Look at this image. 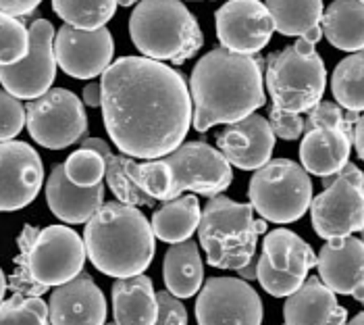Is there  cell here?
<instances>
[{
	"mask_svg": "<svg viewBox=\"0 0 364 325\" xmlns=\"http://www.w3.org/2000/svg\"><path fill=\"white\" fill-rule=\"evenodd\" d=\"M125 173L127 177L138 186V188L148 194L152 200H171V171L167 162L163 161H146L138 162L134 159H125Z\"/></svg>",
	"mask_w": 364,
	"mask_h": 325,
	"instance_id": "32",
	"label": "cell"
},
{
	"mask_svg": "<svg viewBox=\"0 0 364 325\" xmlns=\"http://www.w3.org/2000/svg\"><path fill=\"white\" fill-rule=\"evenodd\" d=\"M154 325H188V309L167 290L156 292V321Z\"/></svg>",
	"mask_w": 364,
	"mask_h": 325,
	"instance_id": "38",
	"label": "cell"
},
{
	"mask_svg": "<svg viewBox=\"0 0 364 325\" xmlns=\"http://www.w3.org/2000/svg\"><path fill=\"white\" fill-rule=\"evenodd\" d=\"M363 324H364L363 313H358V315H356V317H354V319H352L350 324H346V325H363Z\"/></svg>",
	"mask_w": 364,
	"mask_h": 325,
	"instance_id": "45",
	"label": "cell"
},
{
	"mask_svg": "<svg viewBox=\"0 0 364 325\" xmlns=\"http://www.w3.org/2000/svg\"><path fill=\"white\" fill-rule=\"evenodd\" d=\"M283 321L285 325H346L348 311L318 277H306V282L287 296Z\"/></svg>",
	"mask_w": 364,
	"mask_h": 325,
	"instance_id": "21",
	"label": "cell"
},
{
	"mask_svg": "<svg viewBox=\"0 0 364 325\" xmlns=\"http://www.w3.org/2000/svg\"><path fill=\"white\" fill-rule=\"evenodd\" d=\"M82 148L96 150L107 165L105 177L109 182V188L112 190L117 202L127 205V207H152L156 200H152L148 194H144L125 173V155H112L111 144H107L102 138H84Z\"/></svg>",
	"mask_w": 364,
	"mask_h": 325,
	"instance_id": "28",
	"label": "cell"
},
{
	"mask_svg": "<svg viewBox=\"0 0 364 325\" xmlns=\"http://www.w3.org/2000/svg\"><path fill=\"white\" fill-rule=\"evenodd\" d=\"M237 271V277L240 279H244V282H254L256 279V259H252L248 265H244V267H240Z\"/></svg>",
	"mask_w": 364,
	"mask_h": 325,
	"instance_id": "43",
	"label": "cell"
},
{
	"mask_svg": "<svg viewBox=\"0 0 364 325\" xmlns=\"http://www.w3.org/2000/svg\"><path fill=\"white\" fill-rule=\"evenodd\" d=\"M55 33V26L48 19H36L28 27V54L19 63L0 67V83L4 92L17 100H36L50 90L56 78Z\"/></svg>",
	"mask_w": 364,
	"mask_h": 325,
	"instance_id": "13",
	"label": "cell"
},
{
	"mask_svg": "<svg viewBox=\"0 0 364 325\" xmlns=\"http://www.w3.org/2000/svg\"><path fill=\"white\" fill-rule=\"evenodd\" d=\"M102 119L129 159H163L179 148L192 125L186 76L146 56H121L102 73Z\"/></svg>",
	"mask_w": 364,
	"mask_h": 325,
	"instance_id": "1",
	"label": "cell"
},
{
	"mask_svg": "<svg viewBox=\"0 0 364 325\" xmlns=\"http://www.w3.org/2000/svg\"><path fill=\"white\" fill-rule=\"evenodd\" d=\"M26 125L36 144L63 150L87 132L84 103L71 90L50 88L44 96L26 105Z\"/></svg>",
	"mask_w": 364,
	"mask_h": 325,
	"instance_id": "11",
	"label": "cell"
},
{
	"mask_svg": "<svg viewBox=\"0 0 364 325\" xmlns=\"http://www.w3.org/2000/svg\"><path fill=\"white\" fill-rule=\"evenodd\" d=\"M56 67H60L69 78L92 80L105 73L112 63L111 31L107 27L84 31L75 27L63 26L55 33L53 42Z\"/></svg>",
	"mask_w": 364,
	"mask_h": 325,
	"instance_id": "15",
	"label": "cell"
},
{
	"mask_svg": "<svg viewBox=\"0 0 364 325\" xmlns=\"http://www.w3.org/2000/svg\"><path fill=\"white\" fill-rule=\"evenodd\" d=\"M19 254L6 288L13 294L42 296L48 288L63 286L84 271L85 246L82 236L67 225H23Z\"/></svg>",
	"mask_w": 364,
	"mask_h": 325,
	"instance_id": "4",
	"label": "cell"
},
{
	"mask_svg": "<svg viewBox=\"0 0 364 325\" xmlns=\"http://www.w3.org/2000/svg\"><path fill=\"white\" fill-rule=\"evenodd\" d=\"M67 180L77 188H94L102 184L107 165L105 159L92 150V148H80L69 155V159L63 165Z\"/></svg>",
	"mask_w": 364,
	"mask_h": 325,
	"instance_id": "33",
	"label": "cell"
},
{
	"mask_svg": "<svg viewBox=\"0 0 364 325\" xmlns=\"http://www.w3.org/2000/svg\"><path fill=\"white\" fill-rule=\"evenodd\" d=\"M310 219L318 238L337 240L348 238L354 232H363L364 225V175L348 162L336 175L333 184L310 200Z\"/></svg>",
	"mask_w": 364,
	"mask_h": 325,
	"instance_id": "9",
	"label": "cell"
},
{
	"mask_svg": "<svg viewBox=\"0 0 364 325\" xmlns=\"http://www.w3.org/2000/svg\"><path fill=\"white\" fill-rule=\"evenodd\" d=\"M198 325H260L262 300L240 277H210L196 298Z\"/></svg>",
	"mask_w": 364,
	"mask_h": 325,
	"instance_id": "14",
	"label": "cell"
},
{
	"mask_svg": "<svg viewBox=\"0 0 364 325\" xmlns=\"http://www.w3.org/2000/svg\"><path fill=\"white\" fill-rule=\"evenodd\" d=\"M114 0H55L53 9L65 26L94 31L107 26L117 11Z\"/></svg>",
	"mask_w": 364,
	"mask_h": 325,
	"instance_id": "30",
	"label": "cell"
},
{
	"mask_svg": "<svg viewBox=\"0 0 364 325\" xmlns=\"http://www.w3.org/2000/svg\"><path fill=\"white\" fill-rule=\"evenodd\" d=\"M248 198L264 221L294 223L309 211L312 182L300 162L275 159L254 171Z\"/></svg>",
	"mask_w": 364,
	"mask_h": 325,
	"instance_id": "8",
	"label": "cell"
},
{
	"mask_svg": "<svg viewBox=\"0 0 364 325\" xmlns=\"http://www.w3.org/2000/svg\"><path fill=\"white\" fill-rule=\"evenodd\" d=\"M82 94H84V105H87V107L98 108L102 105V88L98 81H90Z\"/></svg>",
	"mask_w": 364,
	"mask_h": 325,
	"instance_id": "41",
	"label": "cell"
},
{
	"mask_svg": "<svg viewBox=\"0 0 364 325\" xmlns=\"http://www.w3.org/2000/svg\"><path fill=\"white\" fill-rule=\"evenodd\" d=\"M316 267V254L304 238L291 229L277 227L264 236L262 252L256 259V279L267 294L283 298L294 294Z\"/></svg>",
	"mask_w": 364,
	"mask_h": 325,
	"instance_id": "10",
	"label": "cell"
},
{
	"mask_svg": "<svg viewBox=\"0 0 364 325\" xmlns=\"http://www.w3.org/2000/svg\"><path fill=\"white\" fill-rule=\"evenodd\" d=\"M260 234H267V221L254 219L250 202H235L219 194L200 213L198 236L210 267L235 271L248 265Z\"/></svg>",
	"mask_w": 364,
	"mask_h": 325,
	"instance_id": "6",
	"label": "cell"
},
{
	"mask_svg": "<svg viewBox=\"0 0 364 325\" xmlns=\"http://www.w3.org/2000/svg\"><path fill=\"white\" fill-rule=\"evenodd\" d=\"M165 290L175 298H192L200 292L204 279V265L200 259V246L194 240L171 244L163 259Z\"/></svg>",
	"mask_w": 364,
	"mask_h": 325,
	"instance_id": "25",
	"label": "cell"
},
{
	"mask_svg": "<svg viewBox=\"0 0 364 325\" xmlns=\"http://www.w3.org/2000/svg\"><path fill=\"white\" fill-rule=\"evenodd\" d=\"M363 71L364 54L356 53L339 61L331 78V90L336 100L352 113H363L364 108Z\"/></svg>",
	"mask_w": 364,
	"mask_h": 325,
	"instance_id": "31",
	"label": "cell"
},
{
	"mask_svg": "<svg viewBox=\"0 0 364 325\" xmlns=\"http://www.w3.org/2000/svg\"><path fill=\"white\" fill-rule=\"evenodd\" d=\"M343 108L329 100H321L309 110V119L304 121V132L327 128V130H343L346 132V117Z\"/></svg>",
	"mask_w": 364,
	"mask_h": 325,
	"instance_id": "37",
	"label": "cell"
},
{
	"mask_svg": "<svg viewBox=\"0 0 364 325\" xmlns=\"http://www.w3.org/2000/svg\"><path fill=\"white\" fill-rule=\"evenodd\" d=\"M109 325H114V324H109Z\"/></svg>",
	"mask_w": 364,
	"mask_h": 325,
	"instance_id": "46",
	"label": "cell"
},
{
	"mask_svg": "<svg viewBox=\"0 0 364 325\" xmlns=\"http://www.w3.org/2000/svg\"><path fill=\"white\" fill-rule=\"evenodd\" d=\"M50 325H107V298L90 273L56 286L48 304Z\"/></svg>",
	"mask_w": 364,
	"mask_h": 325,
	"instance_id": "20",
	"label": "cell"
},
{
	"mask_svg": "<svg viewBox=\"0 0 364 325\" xmlns=\"http://www.w3.org/2000/svg\"><path fill=\"white\" fill-rule=\"evenodd\" d=\"M112 315L114 325H154L156 292L146 275L117 279L112 284Z\"/></svg>",
	"mask_w": 364,
	"mask_h": 325,
	"instance_id": "24",
	"label": "cell"
},
{
	"mask_svg": "<svg viewBox=\"0 0 364 325\" xmlns=\"http://www.w3.org/2000/svg\"><path fill=\"white\" fill-rule=\"evenodd\" d=\"M4 292H6V275H4V271L0 269V302L4 298Z\"/></svg>",
	"mask_w": 364,
	"mask_h": 325,
	"instance_id": "44",
	"label": "cell"
},
{
	"mask_svg": "<svg viewBox=\"0 0 364 325\" xmlns=\"http://www.w3.org/2000/svg\"><path fill=\"white\" fill-rule=\"evenodd\" d=\"M221 48L235 54L260 53L273 38V19L258 0H231L215 15Z\"/></svg>",
	"mask_w": 364,
	"mask_h": 325,
	"instance_id": "16",
	"label": "cell"
},
{
	"mask_svg": "<svg viewBox=\"0 0 364 325\" xmlns=\"http://www.w3.org/2000/svg\"><path fill=\"white\" fill-rule=\"evenodd\" d=\"M364 4L363 0H336L323 11L321 31L339 51L363 53Z\"/></svg>",
	"mask_w": 364,
	"mask_h": 325,
	"instance_id": "26",
	"label": "cell"
},
{
	"mask_svg": "<svg viewBox=\"0 0 364 325\" xmlns=\"http://www.w3.org/2000/svg\"><path fill=\"white\" fill-rule=\"evenodd\" d=\"M264 58L235 54L215 48L204 54L190 76L192 123L196 132H208L213 125H231L264 107L262 88Z\"/></svg>",
	"mask_w": 364,
	"mask_h": 325,
	"instance_id": "2",
	"label": "cell"
},
{
	"mask_svg": "<svg viewBox=\"0 0 364 325\" xmlns=\"http://www.w3.org/2000/svg\"><path fill=\"white\" fill-rule=\"evenodd\" d=\"M269 128L275 138L279 135L283 140H300V135H304V119L302 115H291V113L271 107Z\"/></svg>",
	"mask_w": 364,
	"mask_h": 325,
	"instance_id": "39",
	"label": "cell"
},
{
	"mask_svg": "<svg viewBox=\"0 0 364 325\" xmlns=\"http://www.w3.org/2000/svg\"><path fill=\"white\" fill-rule=\"evenodd\" d=\"M217 150L229 165H235L242 171H256L271 161L275 135L269 121L262 115L252 113L250 117L227 125L217 135Z\"/></svg>",
	"mask_w": 364,
	"mask_h": 325,
	"instance_id": "18",
	"label": "cell"
},
{
	"mask_svg": "<svg viewBox=\"0 0 364 325\" xmlns=\"http://www.w3.org/2000/svg\"><path fill=\"white\" fill-rule=\"evenodd\" d=\"M38 0H0V15L11 19L26 17L33 13V9H38Z\"/></svg>",
	"mask_w": 364,
	"mask_h": 325,
	"instance_id": "40",
	"label": "cell"
},
{
	"mask_svg": "<svg viewBox=\"0 0 364 325\" xmlns=\"http://www.w3.org/2000/svg\"><path fill=\"white\" fill-rule=\"evenodd\" d=\"M171 171V200L183 192L202 196H219L233 182L231 165L225 157L206 142H188L163 157Z\"/></svg>",
	"mask_w": 364,
	"mask_h": 325,
	"instance_id": "12",
	"label": "cell"
},
{
	"mask_svg": "<svg viewBox=\"0 0 364 325\" xmlns=\"http://www.w3.org/2000/svg\"><path fill=\"white\" fill-rule=\"evenodd\" d=\"M26 128V107L21 100L0 90V142H11Z\"/></svg>",
	"mask_w": 364,
	"mask_h": 325,
	"instance_id": "36",
	"label": "cell"
},
{
	"mask_svg": "<svg viewBox=\"0 0 364 325\" xmlns=\"http://www.w3.org/2000/svg\"><path fill=\"white\" fill-rule=\"evenodd\" d=\"M44 182V165L28 142H0V213L31 205Z\"/></svg>",
	"mask_w": 364,
	"mask_h": 325,
	"instance_id": "17",
	"label": "cell"
},
{
	"mask_svg": "<svg viewBox=\"0 0 364 325\" xmlns=\"http://www.w3.org/2000/svg\"><path fill=\"white\" fill-rule=\"evenodd\" d=\"M352 142L343 130L316 128L304 132L300 144V162L306 173L327 177L337 175L350 162Z\"/></svg>",
	"mask_w": 364,
	"mask_h": 325,
	"instance_id": "23",
	"label": "cell"
},
{
	"mask_svg": "<svg viewBox=\"0 0 364 325\" xmlns=\"http://www.w3.org/2000/svg\"><path fill=\"white\" fill-rule=\"evenodd\" d=\"M318 279L333 292L354 296L358 302L364 298V244L360 238L327 240L316 257Z\"/></svg>",
	"mask_w": 364,
	"mask_h": 325,
	"instance_id": "19",
	"label": "cell"
},
{
	"mask_svg": "<svg viewBox=\"0 0 364 325\" xmlns=\"http://www.w3.org/2000/svg\"><path fill=\"white\" fill-rule=\"evenodd\" d=\"M129 36L146 58L183 65L204 46L196 17L177 0H144L129 17Z\"/></svg>",
	"mask_w": 364,
	"mask_h": 325,
	"instance_id": "5",
	"label": "cell"
},
{
	"mask_svg": "<svg viewBox=\"0 0 364 325\" xmlns=\"http://www.w3.org/2000/svg\"><path fill=\"white\" fill-rule=\"evenodd\" d=\"M0 325H50L48 304L40 296L15 294L0 302Z\"/></svg>",
	"mask_w": 364,
	"mask_h": 325,
	"instance_id": "34",
	"label": "cell"
},
{
	"mask_svg": "<svg viewBox=\"0 0 364 325\" xmlns=\"http://www.w3.org/2000/svg\"><path fill=\"white\" fill-rule=\"evenodd\" d=\"M46 202L60 221L71 225L87 223L105 202V186L77 188L67 180L63 165H56L46 184Z\"/></svg>",
	"mask_w": 364,
	"mask_h": 325,
	"instance_id": "22",
	"label": "cell"
},
{
	"mask_svg": "<svg viewBox=\"0 0 364 325\" xmlns=\"http://www.w3.org/2000/svg\"><path fill=\"white\" fill-rule=\"evenodd\" d=\"M363 132H364V119L360 117V119L354 123V128H352V144H354V148H356V155H358V159H363L364 157Z\"/></svg>",
	"mask_w": 364,
	"mask_h": 325,
	"instance_id": "42",
	"label": "cell"
},
{
	"mask_svg": "<svg viewBox=\"0 0 364 325\" xmlns=\"http://www.w3.org/2000/svg\"><path fill=\"white\" fill-rule=\"evenodd\" d=\"M267 65V90L273 98V107L302 115L321 103L327 86V71L316 46L298 38L296 44L279 53L269 54Z\"/></svg>",
	"mask_w": 364,
	"mask_h": 325,
	"instance_id": "7",
	"label": "cell"
},
{
	"mask_svg": "<svg viewBox=\"0 0 364 325\" xmlns=\"http://www.w3.org/2000/svg\"><path fill=\"white\" fill-rule=\"evenodd\" d=\"M28 27L17 19L0 15V67L19 63L28 54Z\"/></svg>",
	"mask_w": 364,
	"mask_h": 325,
	"instance_id": "35",
	"label": "cell"
},
{
	"mask_svg": "<svg viewBox=\"0 0 364 325\" xmlns=\"http://www.w3.org/2000/svg\"><path fill=\"white\" fill-rule=\"evenodd\" d=\"M264 9L273 19L275 31L298 38H304L312 29L321 27V17L325 11L321 0H269Z\"/></svg>",
	"mask_w": 364,
	"mask_h": 325,
	"instance_id": "29",
	"label": "cell"
},
{
	"mask_svg": "<svg viewBox=\"0 0 364 325\" xmlns=\"http://www.w3.org/2000/svg\"><path fill=\"white\" fill-rule=\"evenodd\" d=\"M200 223V202L196 194L177 196L167 200L152 215V234L154 238L167 244L186 242L192 238Z\"/></svg>",
	"mask_w": 364,
	"mask_h": 325,
	"instance_id": "27",
	"label": "cell"
},
{
	"mask_svg": "<svg viewBox=\"0 0 364 325\" xmlns=\"http://www.w3.org/2000/svg\"><path fill=\"white\" fill-rule=\"evenodd\" d=\"M85 257L100 273L125 279L141 275L150 267L156 242L150 221L138 211L117 200L105 202L84 232Z\"/></svg>",
	"mask_w": 364,
	"mask_h": 325,
	"instance_id": "3",
	"label": "cell"
}]
</instances>
